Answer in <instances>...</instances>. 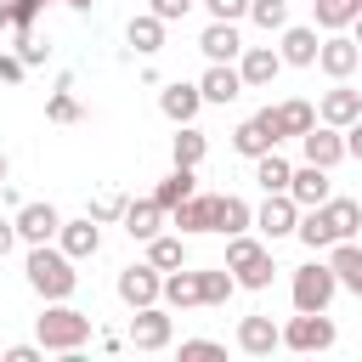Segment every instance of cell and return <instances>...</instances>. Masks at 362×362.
I'll use <instances>...</instances> for the list:
<instances>
[{
  "instance_id": "obj_1",
  "label": "cell",
  "mask_w": 362,
  "mask_h": 362,
  "mask_svg": "<svg viewBox=\"0 0 362 362\" xmlns=\"http://www.w3.org/2000/svg\"><path fill=\"white\" fill-rule=\"evenodd\" d=\"M23 272H28V288H34L40 300H68V294L79 288V272H74V260H68L62 249H51V243H34Z\"/></svg>"
},
{
  "instance_id": "obj_2",
  "label": "cell",
  "mask_w": 362,
  "mask_h": 362,
  "mask_svg": "<svg viewBox=\"0 0 362 362\" xmlns=\"http://www.w3.org/2000/svg\"><path fill=\"white\" fill-rule=\"evenodd\" d=\"M34 334H40V351H62V356H74V351L90 339V317L74 311L68 300H45V317L34 322Z\"/></svg>"
},
{
  "instance_id": "obj_3",
  "label": "cell",
  "mask_w": 362,
  "mask_h": 362,
  "mask_svg": "<svg viewBox=\"0 0 362 362\" xmlns=\"http://www.w3.org/2000/svg\"><path fill=\"white\" fill-rule=\"evenodd\" d=\"M226 272L238 277V288H266L277 266H272V249H266V243L232 232V238H226Z\"/></svg>"
},
{
  "instance_id": "obj_4",
  "label": "cell",
  "mask_w": 362,
  "mask_h": 362,
  "mask_svg": "<svg viewBox=\"0 0 362 362\" xmlns=\"http://www.w3.org/2000/svg\"><path fill=\"white\" fill-rule=\"evenodd\" d=\"M288 294H294V311H328V300L339 294V277L328 260H311V266H294Z\"/></svg>"
},
{
  "instance_id": "obj_5",
  "label": "cell",
  "mask_w": 362,
  "mask_h": 362,
  "mask_svg": "<svg viewBox=\"0 0 362 362\" xmlns=\"http://www.w3.org/2000/svg\"><path fill=\"white\" fill-rule=\"evenodd\" d=\"M283 345H288V351H328V345H334V317H328V311H300V317H288Z\"/></svg>"
},
{
  "instance_id": "obj_6",
  "label": "cell",
  "mask_w": 362,
  "mask_h": 362,
  "mask_svg": "<svg viewBox=\"0 0 362 362\" xmlns=\"http://www.w3.org/2000/svg\"><path fill=\"white\" fill-rule=\"evenodd\" d=\"M283 136H277V119H272V107H260L255 119H243L238 130H232V147L243 153V158H260V153H272Z\"/></svg>"
},
{
  "instance_id": "obj_7",
  "label": "cell",
  "mask_w": 362,
  "mask_h": 362,
  "mask_svg": "<svg viewBox=\"0 0 362 362\" xmlns=\"http://www.w3.org/2000/svg\"><path fill=\"white\" fill-rule=\"evenodd\" d=\"M158 288H164V272L153 266V260H141V266H124L119 272V300L136 311V305H153L158 300Z\"/></svg>"
},
{
  "instance_id": "obj_8",
  "label": "cell",
  "mask_w": 362,
  "mask_h": 362,
  "mask_svg": "<svg viewBox=\"0 0 362 362\" xmlns=\"http://www.w3.org/2000/svg\"><path fill=\"white\" fill-rule=\"evenodd\" d=\"M170 311H158V300L153 305H136V317H130V345L136 351H164L170 345Z\"/></svg>"
},
{
  "instance_id": "obj_9",
  "label": "cell",
  "mask_w": 362,
  "mask_h": 362,
  "mask_svg": "<svg viewBox=\"0 0 362 362\" xmlns=\"http://www.w3.org/2000/svg\"><path fill=\"white\" fill-rule=\"evenodd\" d=\"M255 226H260V232L277 243V238H288V232L300 226V204H294L288 192H266V204L255 209Z\"/></svg>"
},
{
  "instance_id": "obj_10",
  "label": "cell",
  "mask_w": 362,
  "mask_h": 362,
  "mask_svg": "<svg viewBox=\"0 0 362 362\" xmlns=\"http://www.w3.org/2000/svg\"><path fill=\"white\" fill-rule=\"evenodd\" d=\"M356 62H362V45H356V40H345L339 28L317 45V68H322L328 79H351V68H356Z\"/></svg>"
},
{
  "instance_id": "obj_11",
  "label": "cell",
  "mask_w": 362,
  "mask_h": 362,
  "mask_svg": "<svg viewBox=\"0 0 362 362\" xmlns=\"http://www.w3.org/2000/svg\"><path fill=\"white\" fill-rule=\"evenodd\" d=\"M300 153H305V164L334 170V164L345 158V130H334V124H311V130L300 136Z\"/></svg>"
},
{
  "instance_id": "obj_12",
  "label": "cell",
  "mask_w": 362,
  "mask_h": 362,
  "mask_svg": "<svg viewBox=\"0 0 362 362\" xmlns=\"http://www.w3.org/2000/svg\"><path fill=\"white\" fill-rule=\"evenodd\" d=\"M277 68H283V57H277L272 45H243V51H238L243 90H260V85H272V79H277Z\"/></svg>"
},
{
  "instance_id": "obj_13",
  "label": "cell",
  "mask_w": 362,
  "mask_h": 362,
  "mask_svg": "<svg viewBox=\"0 0 362 362\" xmlns=\"http://www.w3.org/2000/svg\"><path fill=\"white\" fill-rule=\"evenodd\" d=\"M288 198H294L300 209H317V204H328V198H334V187H328V170H322V164H300V170L288 175Z\"/></svg>"
},
{
  "instance_id": "obj_14",
  "label": "cell",
  "mask_w": 362,
  "mask_h": 362,
  "mask_svg": "<svg viewBox=\"0 0 362 362\" xmlns=\"http://www.w3.org/2000/svg\"><path fill=\"white\" fill-rule=\"evenodd\" d=\"M11 226H17V238H23V243H51V238H57V226H62V215H57L51 204H23V209L11 215Z\"/></svg>"
},
{
  "instance_id": "obj_15",
  "label": "cell",
  "mask_w": 362,
  "mask_h": 362,
  "mask_svg": "<svg viewBox=\"0 0 362 362\" xmlns=\"http://www.w3.org/2000/svg\"><path fill=\"white\" fill-rule=\"evenodd\" d=\"M57 249L68 255V260H90L96 249H102V226L85 215V221H62L57 226Z\"/></svg>"
},
{
  "instance_id": "obj_16",
  "label": "cell",
  "mask_w": 362,
  "mask_h": 362,
  "mask_svg": "<svg viewBox=\"0 0 362 362\" xmlns=\"http://www.w3.org/2000/svg\"><path fill=\"white\" fill-rule=\"evenodd\" d=\"M317 119H322V124H334V130H345L351 119H362V90H351V85L339 79V85L317 102Z\"/></svg>"
},
{
  "instance_id": "obj_17",
  "label": "cell",
  "mask_w": 362,
  "mask_h": 362,
  "mask_svg": "<svg viewBox=\"0 0 362 362\" xmlns=\"http://www.w3.org/2000/svg\"><path fill=\"white\" fill-rule=\"evenodd\" d=\"M170 226L175 232H215V192H192L170 209Z\"/></svg>"
},
{
  "instance_id": "obj_18",
  "label": "cell",
  "mask_w": 362,
  "mask_h": 362,
  "mask_svg": "<svg viewBox=\"0 0 362 362\" xmlns=\"http://www.w3.org/2000/svg\"><path fill=\"white\" fill-rule=\"evenodd\" d=\"M283 345V328L272 322V317H243L238 322V351H249V356H272Z\"/></svg>"
},
{
  "instance_id": "obj_19",
  "label": "cell",
  "mask_w": 362,
  "mask_h": 362,
  "mask_svg": "<svg viewBox=\"0 0 362 362\" xmlns=\"http://www.w3.org/2000/svg\"><path fill=\"white\" fill-rule=\"evenodd\" d=\"M198 51L209 57V62H238V51H243V40H238V23H209L204 34H198Z\"/></svg>"
},
{
  "instance_id": "obj_20",
  "label": "cell",
  "mask_w": 362,
  "mask_h": 362,
  "mask_svg": "<svg viewBox=\"0 0 362 362\" xmlns=\"http://www.w3.org/2000/svg\"><path fill=\"white\" fill-rule=\"evenodd\" d=\"M198 90H204V102H221V107H226V102L243 96V74H238L232 62H209V74L198 79Z\"/></svg>"
},
{
  "instance_id": "obj_21",
  "label": "cell",
  "mask_w": 362,
  "mask_h": 362,
  "mask_svg": "<svg viewBox=\"0 0 362 362\" xmlns=\"http://www.w3.org/2000/svg\"><path fill=\"white\" fill-rule=\"evenodd\" d=\"M328 266H334V277H339V288H351V294L362 300V249H356L351 238H339V243H328Z\"/></svg>"
},
{
  "instance_id": "obj_22",
  "label": "cell",
  "mask_w": 362,
  "mask_h": 362,
  "mask_svg": "<svg viewBox=\"0 0 362 362\" xmlns=\"http://www.w3.org/2000/svg\"><path fill=\"white\" fill-rule=\"evenodd\" d=\"M158 107H164V119H175V124H192L198 119V107H204V90L198 85H164V96H158Z\"/></svg>"
},
{
  "instance_id": "obj_23",
  "label": "cell",
  "mask_w": 362,
  "mask_h": 362,
  "mask_svg": "<svg viewBox=\"0 0 362 362\" xmlns=\"http://www.w3.org/2000/svg\"><path fill=\"white\" fill-rule=\"evenodd\" d=\"M119 221H124V232H130V238H141V243H147V238H158V226H164L170 215H164L153 198H136V204H124V215H119Z\"/></svg>"
},
{
  "instance_id": "obj_24",
  "label": "cell",
  "mask_w": 362,
  "mask_h": 362,
  "mask_svg": "<svg viewBox=\"0 0 362 362\" xmlns=\"http://www.w3.org/2000/svg\"><path fill=\"white\" fill-rule=\"evenodd\" d=\"M158 300H164V305H175V311H187V305H204V294H198V272H187V266L164 272V288H158Z\"/></svg>"
},
{
  "instance_id": "obj_25",
  "label": "cell",
  "mask_w": 362,
  "mask_h": 362,
  "mask_svg": "<svg viewBox=\"0 0 362 362\" xmlns=\"http://www.w3.org/2000/svg\"><path fill=\"white\" fill-rule=\"evenodd\" d=\"M249 226H255V209L238 192H215V232L232 238V232H249Z\"/></svg>"
},
{
  "instance_id": "obj_26",
  "label": "cell",
  "mask_w": 362,
  "mask_h": 362,
  "mask_svg": "<svg viewBox=\"0 0 362 362\" xmlns=\"http://www.w3.org/2000/svg\"><path fill=\"white\" fill-rule=\"evenodd\" d=\"M317 209H322L334 243H339V238H356V226H362V204H356V198H328V204H317Z\"/></svg>"
},
{
  "instance_id": "obj_27",
  "label": "cell",
  "mask_w": 362,
  "mask_h": 362,
  "mask_svg": "<svg viewBox=\"0 0 362 362\" xmlns=\"http://www.w3.org/2000/svg\"><path fill=\"white\" fill-rule=\"evenodd\" d=\"M317 28H283V45H277V57L283 62H294V68H311L317 62Z\"/></svg>"
},
{
  "instance_id": "obj_28",
  "label": "cell",
  "mask_w": 362,
  "mask_h": 362,
  "mask_svg": "<svg viewBox=\"0 0 362 362\" xmlns=\"http://www.w3.org/2000/svg\"><path fill=\"white\" fill-rule=\"evenodd\" d=\"M124 40L141 51V57H153V51H164V17H153V11H141V17H130V28H124Z\"/></svg>"
},
{
  "instance_id": "obj_29",
  "label": "cell",
  "mask_w": 362,
  "mask_h": 362,
  "mask_svg": "<svg viewBox=\"0 0 362 362\" xmlns=\"http://www.w3.org/2000/svg\"><path fill=\"white\" fill-rule=\"evenodd\" d=\"M272 119H277V136H305V130L317 124V107L294 96V102H277V107H272Z\"/></svg>"
},
{
  "instance_id": "obj_30",
  "label": "cell",
  "mask_w": 362,
  "mask_h": 362,
  "mask_svg": "<svg viewBox=\"0 0 362 362\" xmlns=\"http://www.w3.org/2000/svg\"><path fill=\"white\" fill-rule=\"evenodd\" d=\"M192 187H198V181H192V170H187V164H175V170H170V175H164V181L153 187V204H158V209L170 215V209H175L181 198H192Z\"/></svg>"
},
{
  "instance_id": "obj_31",
  "label": "cell",
  "mask_w": 362,
  "mask_h": 362,
  "mask_svg": "<svg viewBox=\"0 0 362 362\" xmlns=\"http://www.w3.org/2000/svg\"><path fill=\"white\" fill-rule=\"evenodd\" d=\"M288 175H294V164H288V158H283L277 147L255 158V181H260L266 192H288Z\"/></svg>"
},
{
  "instance_id": "obj_32",
  "label": "cell",
  "mask_w": 362,
  "mask_h": 362,
  "mask_svg": "<svg viewBox=\"0 0 362 362\" xmlns=\"http://www.w3.org/2000/svg\"><path fill=\"white\" fill-rule=\"evenodd\" d=\"M311 11H317V28H351L356 23V11H362V0H311Z\"/></svg>"
},
{
  "instance_id": "obj_33",
  "label": "cell",
  "mask_w": 362,
  "mask_h": 362,
  "mask_svg": "<svg viewBox=\"0 0 362 362\" xmlns=\"http://www.w3.org/2000/svg\"><path fill=\"white\" fill-rule=\"evenodd\" d=\"M147 260H153L158 272H175V266H187V243L158 232V238H147Z\"/></svg>"
},
{
  "instance_id": "obj_34",
  "label": "cell",
  "mask_w": 362,
  "mask_h": 362,
  "mask_svg": "<svg viewBox=\"0 0 362 362\" xmlns=\"http://www.w3.org/2000/svg\"><path fill=\"white\" fill-rule=\"evenodd\" d=\"M232 288H238V277H232L226 266L198 272V294H204V305H226V300H232Z\"/></svg>"
},
{
  "instance_id": "obj_35",
  "label": "cell",
  "mask_w": 362,
  "mask_h": 362,
  "mask_svg": "<svg viewBox=\"0 0 362 362\" xmlns=\"http://www.w3.org/2000/svg\"><path fill=\"white\" fill-rule=\"evenodd\" d=\"M204 153H209V141H204V130H192V124H181V136H175V164H187V170H198V164H204Z\"/></svg>"
},
{
  "instance_id": "obj_36",
  "label": "cell",
  "mask_w": 362,
  "mask_h": 362,
  "mask_svg": "<svg viewBox=\"0 0 362 362\" xmlns=\"http://www.w3.org/2000/svg\"><path fill=\"white\" fill-rule=\"evenodd\" d=\"M249 17L272 34V28H288V0H249Z\"/></svg>"
},
{
  "instance_id": "obj_37",
  "label": "cell",
  "mask_w": 362,
  "mask_h": 362,
  "mask_svg": "<svg viewBox=\"0 0 362 362\" xmlns=\"http://www.w3.org/2000/svg\"><path fill=\"white\" fill-rule=\"evenodd\" d=\"M45 119H51V124H74V119H85V107L68 96V79H62V90L45 102Z\"/></svg>"
},
{
  "instance_id": "obj_38",
  "label": "cell",
  "mask_w": 362,
  "mask_h": 362,
  "mask_svg": "<svg viewBox=\"0 0 362 362\" xmlns=\"http://www.w3.org/2000/svg\"><path fill=\"white\" fill-rule=\"evenodd\" d=\"M124 204H130L124 192H96V198H90V221H96V226H102V221H119Z\"/></svg>"
},
{
  "instance_id": "obj_39",
  "label": "cell",
  "mask_w": 362,
  "mask_h": 362,
  "mask_svg": "<svg viewBox=\"0 0 362 362\" xmlns=\"http://www.w3.org/2000/svg\"><path fill=\"white\" fill-rule=\"evenodd\" d=\"M181 356L187 362H215V356H226V345H215V339H181Z\"/></svg>"
},
{
  "instance_id": "obj_40",
  "label": "cell",
  "mask_w": 362,
  "mask_h": 362,
  "mask_svg": "<svg viewBox=\"0 0 362 362\" xmlns=\"http://www.w3.org/2000/svg\"><path fill=\"white\" fill-rule=\"evenodd\" d=\"M17 57H23V68H40L45 62V45H40V34L28 28V34H17Z\"/></svg>"
},
{
  "instance_id": "obj_41",
  "label": "cell",
  "mask_w": 362,
  "mask_h": 362,
  "mask_svg": "<svg viewBox=\"0 0 362 362\" xmlns=\"http://www.w3.org/2000/svg\"><path fill=\"white\" fill-rule=\"evenodd\" d=\"M209 6V17H221V23H238L243 11H249V0H204Z\"/></svg>"
},
{
  "instance_id": "obj_42",
  "label": "cell",
  "mask_w": 362,
  "mask_h": 362,
  "mask_svg": "<svg viewBox=\"0 0 362 362\" xmlns=\"http://www.w3.org/2000/svg\"><path fill=\"white\" fill-rule=\"evenodd\" d=\"M187 6H192V0H153V17L175 23V17H187Z\"/></svg>"
},
{
  "instance_id": "obj_43",
  "label": "cell",
  "mask_w": 362,
  "mask_h": 362,
  "mask_svg": "<svg viewBox=\"0 0 362 362\" xmlns=\"http://www.w3.org/2000/svg\"><path fill=\"white\" fill-rule=\"evenodd\" d=\"M345 158H356V164H362V119H351V124H345Z\"/></svg>"
},
{
  "instance_id": "obj_44",
  "label": "cell",
  "mask_w": 362,
  "mask_h": 362,
  "mask_svg": "<svg viewBox=\"0 0 362 362\" xmlns=\"http://www.w3.org/2000/svg\"><path fill=\"white\" fill-rule=\"evenodd\" d=\"M28 68H23V57H0V85H17Z\"/></svg>"
},
{
  "instance_id": "obj_45",
  "label": "cell",
  "mask_w": 362,
  "mask_h": 362,
  "mask_svg": "<svg viewBox=\"0 0 362 362\" xmlns=\"http://www.w3.org/2000/svg\"><path fill=\"white\" fill-rule=\"evenodd\" d=\"M6 362H40V345H11Z\"/></svg>"
},
{
  "instance_id": "obj_46",
  "label": "cell",
  "mask_w": 362,
  "mask_h": 362,
  "mask_svg": "<svg viewBox=\"0 0 362 362\" xmlns=\"http://www.w3.org/2000/svg\"><path fill=\"white\" fill-rule=\"evenodd\" d=\"M11 243H17V226H11V221H0V260L11 255Z\"/></svg>"
},
{
  "instance_id": "obj_47",
  "label": "cell",
  "mask_w": 362,
  "mask_h": 362,
  "mask_svg": "<svg viewBox=\"0 0 362 362\" xmlns=\"http://www.w3.org/2000/svg\"><path fill=\"white\" fill-rule=\"evenodd\" d=\"M11 28V0H0V34Z\"/></svg>"
},
{
  "instance_id": "obj_48",
  "label": "cell",
  "mask_w": 362,
  "mask_h": 362,
  "mask_svg": "<svg viewBox=\"0 0 362 362\" xmlns=\"http://www.w3.org/2000/svg\"><path fill=\"white\" fill-rule=\"evenodd\" d=\"M351 28H356V34H351V40H356V45H362V11H356V23H351Z\"/></svg>"
},
{
  "instance_id": "obj_49",
  "label": "cell",
  "mask_w": 362,
  "mask_h": 362,
  "mask_svg": "<svg viewBox=\"0 0 362 362\" xmlns=\"http://www.w3.org/2000/svg\"><path fill=\"white\" fill-rule=\"evenodd\" d=\"M62 6H74V11H90V0H62Z\"/></svg>"
},
{
  "instance_id": "obj_50",
  "label": "cell",
  "mask_w": 362,
  "mask_h": 362,
  "mask_svg": "<svg viewBox=\"0 0 362 362\" xmlns=\"http://www.w3.org/2000/svg\"><path fill=\"white\" fill-rule=\"evenodd\" d=\"M0 187H6V153H0Z\"/></svg>"
}]
</instances>
